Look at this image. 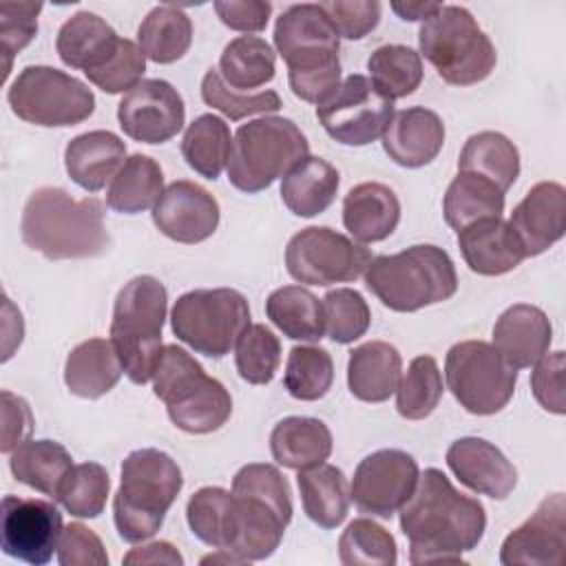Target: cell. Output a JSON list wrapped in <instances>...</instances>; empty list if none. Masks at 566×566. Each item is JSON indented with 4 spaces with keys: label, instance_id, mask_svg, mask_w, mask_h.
<instances>
[{
    "label": "cell",
    "instance_id": "obj_1",
    "mask_svg": "<svg viewBox=\"0 0 566 566\" xmlns=\"http://www.w3.org/2000/svg\"><path fill=\"white\" fill-rule=\"evenodd\" d=\"M400 531L409 539V562H462L486 531L480 500L460 493L440 469H424L413 495L400 509Z\"/></svg>",
    "mask_w": 566,
    "mask_h": 566
},
{
    "label": "cell",
    "instance_id": "obj_2",
    "mask_svg": "<svg viewBox=\"0 0 566 566\" xmlns=\"http://www.w3.org/2000/svg\"><path fill=\"white\" fill-rule=\"evenodd\" d=\"M20 237L49 261L95 259L111 248L104 203L95 197L73 199L64 188L42 186L22 208Z\"/></svg>",
    "mask_w": 566,
    "mask_h": 566
},
{
    "label": "cell",
    "instance_id": "obj_3",
    "mask_svg": "<svg viewBox=\"0 0 566 566\" xmlns=\"http://www.w3.org/2000/svg\"><path fill=\"white\" fill-rule=\"evenodd\" d=\"M274 46L287 64V82L298 99L318 106L336 93L340 86V44L318 4L287 7L276 18Z\"/></svg>",
    "mask_w": 566,
    "mask_h": 566
},
{
    "label": "cell",
    "instance_id": "obj_4",
    "mask_svg": "<svg viewBox=\"0 0 566 566\" xmlns=\"http://www.w3.org/2000/svg\"><path fill=\"white\" fill-rule=\"evenodd\" d=\"M184 486L179 464L159 449H137L122 462V482L113 497L119 537L139 544L153 537Z\"/></svg>",
    "mask_w": 566,
    "mask_h": 566
},
{
    "label": "cell",
    "instance_id": "obj_5",
    "mask_svg": "<svg viewBox=\"0 0 566 566\" xmlns=\"http://www.w3.org/2000/svg\"><path fill=\"white\" fill-rule=\"evenodd\" d=\"M365 285L385 307L418 312L451 298L458 274L447 250L418 243L396 254L374 256L365 270Z\"/></svg>",
    "mask_w": 566,
    "mask_h": 566
},
{
    "label": "cell",
    "instance_id": "obj_6",
    "mask_svg": "<svg viewBox=\"0 0 566 566\" xmlns=\"http://www.w3.org/2000/svg\"><path fill=\"white\" fill-rule=\"evenodd\" d=\"M153 391L166 405L170 422L186 433H212L232 413L228 389L179 345H166L153 374Z\"/></svg>",
    "mask_w": 566,
    "mask_h": 566
},
{
    "label": "cell",
    "instance_id": "obj_7",
    "mask_svg": "<svg viewBox=\"0 0 566 566\" xmlns=\"http://www.w3.org/2000/svg\"><path fill=\"white\" fill-rule=\"evenodd\" d=\"M168 310L164 283L142 274L117 292L111 318V343L117 349L124 374L135 385L153 380L161 356V329Z\"/></svg>",
    "mask_w": 566,
    "mask_h": 566
},
{
    "label": "cell",
    "instance_id": "obj_8",
    "mask_svg": "<svg viewBox=\"0 0 566 566\" xmlns=\"http://www.w3.org/2000/svg\"><path fill=\"white\" fill-rule=\"evenodd\" d=\"M420 55L453 86H471L491 75L497 62L491 38L480 29L469 9L442 4L418 31Z\"/></svg>",
    "mask_w": 566,
    "mask_h": 566
},
{
    "label": "cell",
    "instance_id": "obj_9",
    "mask_svg": "<svg viewBox=\"0 0 566 566\" xmlns=\"http://www.w3.org/2000/svg\"><path fill=\"white\" fill-rule=\"evenodd\" d=\"M307 155V137L292 119L265 115L237 128L228 159V181L241 192H261Z\"/></svg>",
    "mask_w": 566,
    "mask_h": 566
},
{
    "label": "cell",
    "instance_id": "obj_10",
    "mask_svg": "<svg viewBox=\"0 0 566 566\" xmlns=\"http://www.w3.org/2000/svg\"><path fill=\"white\" fill-rule=\"evenodd\" d=\"M250 325V305L239 290L212 287L181 294L170 312L172 334L197 354L223 358Z\"/></svg>",
    "mask_w": 566,
    "mask_h": 566
},
{
    "label": "cell",
    "instance_id": "obj_11",
    "mask_svg": "<svg viewBox=\"0 0 566 566\" xmlns=\"http://www.w3.org/2000/svg\"><path fill=\"white\" fill-rule=\"evenodd\" d=\"M11 111L35 126L66 128L95 111L93 91L77 77L44 64L24 66L7 91Z\"/></svg>",
    "mask_w": 566,
    "mask_h": 566
},
{
    "label": "cell",
    "instance_id": "obj_12",
    "mask_svg": "<svg viewBox=\"0 0 566 566\" xmlns=\"http://www.w3.org/2000/svg\"><path fill=\"white\" fill-rule=\"evenodd\" d=\"M447 387L473 416L502 411L515 394L517 369L484 340L455 343L444 358Z\"/></svg>",
    "mask_w": 566,
    "mask_h": 566
},
{
    "label": "cell",
    "instance_id": "obj_13",
    "mask_svg": "<svg viewBox=\"0 0 566 566\" xmlns=\"http://www.w3.org/2000/svg\"><path fill=\"white\" fill-rule=\"evenodd\" d=\"M371 252L349 237L327 228L310 226L296 232L285 248L287 274L305 285H334L356 281L365 274Z\"/></svg>",
    "mask_w": 566,
    "mask_h": 566
},
{
    "label": "cell",
    "instance_id": "obj_14",
    "mask_svg": "<svg viewBox=\"0 0 566 566\" xmlns=\"http://www.w3.org/2000/svg\"><path fill=\"white\" fill-rule=\"evenodd\" d=\"M394 115L387 99L369 77L347 75L336 93L316 106V117L325 133L343 146H367L382 137Z\"/></svg>",
    "mask_w": 566,
    "mask_h": 566
},
{
    "label": "cell",
    "instance_id": "obj_15",
    "mask_svg": "<svg viewBox=\"0 0 566 566\" xmlns=\"http://www.w3.org/2000/svg\"><path fill=\"white\" fill-rule=\"evenodd\" d=\"M420 480L418 462L402 449H380L365 455L349 486V500L371 517L389 520L413 495Z\"/></svg>",
    "mask_w": 566,
    "mask_h": 566
},
{
    "label": "cell",
    "instance_id": "obj_16",
    "mask_svg": "<svg viewBox=\"0 0 566 566\" xmlns=\"http://www.w3.org/2000/svg\"><path fill=\"white\" fill-rule=\"evenodd\" d=\"M62 531V513L53 502L18 495L2 497L0 537L2 551L9 557L44 566L51 562L53 551H57Z\"/></svg>",
    "mask_w": 566,
    "mask_h": 566
},
{
    "label": "cell",
    "instance_id": "obj_17",
    "mask_svg": "<svg viewBox=\"0 0 566 566\" xmlns=\"http://www.w3.org/2000/svg\"><path fill=\"white\" fill-rule=\"evenodd\" d=\"M117 119L130 139L142 144H164L184 128L186 106L170 82L142 80L122 97Z\"/></svg>",
    "mask_w": 566,
    "mask_h": 566
},
{
    "label": "cell",
    "instance_id": "obj_18",
    "mask_svg": "<svg viewBox=\"0 0 566 566\" xmlns=\"http://www.w3.org/2000/svg\"><path fill=\"white\" fill-rule=\"evenodd\" d=\"M566 559V500L553 493L539 502L535 513L506 535L500 548L504 566H562Z\"/></svg>",
    "mask_w": 566,
    "mask_h": 566
},
{
    "label": "cell",
    "instance_id": "obj_19",
    "mask_svg": "<svg viewBox=\"0 0 566 566\" xmlns=\"http://www.w3.org/2000/svg\"><path fill=\"white\" fill-rule=\"evenodd\" d=\"M219 203L199 184L179 179L159 195L153 206V223L177 243H201L214 234L219 226Z\"/></svg>",
    "mask_w": 566,
    "mask_h": 566
},
{
    "label": "cell",
    "instance_id": "obj_20",
    "mask_svg": "<svg viewBox=\"0 0 566 566\" xmlns=\"http://www.w3.org/2000/svg\"><path fill=\"white\" fill-rule=\"evenodd\" d=\"M447 467L467 489L491 500H506L517 484V471L511 460L484 438L469 436L451 442Z\"/></svg>",
    "mask_w": 566,
    "mask_h": 566
},
{
    "label": "cell",
    "instance_id": "obj_21",
    "mask_svg": "<svg viewBox=\"0 0 566 566\" xmlns=\"http://www.w3.org/2000/svg\"><path fill=\"white\" fill-rule=\"evenodd\" d=\"M509 226L517 234L526 256L546 252L564 237L566 190L557 181L535 184L513 208Z\"/></svg>",
    "mask_w": 566,
    "mask_h": 566
},
{
    "label": "cell",
    "instance_id": "obj_22",
    "mask_svg": "<svg viewBox=\"0 0 566 566\" xmlns=\"http://www.w3.org/2000/svg\"><path fill=\"white\" fill-rule=\"evenodd\" d=\"M442 146L444 124L438 113L424 106L394 113L382 133V150L402 168H422L431 164Z\"/></svg>",
    "mask_w": 566,
    "mask_h": 566
},
{
    "label": "cell",
    "instance_id": "obj_23",
    "mask_svg": "<svg viewBox=\"0 0 566 566\" xmlns=\"http://www.w3.org/2000/svg\"><path fill=\"white\" fill-rule=\"evenodd\" d=\"M551 340L553 325L546 312L531 303L506 307L493 325V347L515 369L535 365L548 352Z\"/></svg>",
    "mask_w": 566,
    "mask_h": 566
},
{
    "label": "cell",
    "instance_id": "obj_24",
    "mask_svg": "<svg viewBox=\"0 0 566 566\" xmlns=\"http://www.w3.org/2000/svg\"><path fill=\"white\" fill-rule=\"evenodd\" d=\"M458 248L471 272L482 276H500L515 270L526 252L513 228L495 219L475 221L458 232Z\"/></svg>",
    "mask_w": 566,
    "mask_h": 566
},
{
    "label": "cell",
    "instance_id": "obj_25",
    "mask_svg": "<svg viewBox=\"0 0 566 566\" xmlns=\"http://www.w3.org/2000/svg\"><path fill=\"white\" fill-rule=\"evenodd\" d=\"M400 221L396 192L380 181H363L343 199V223L356 243L385 241Z\"/></svg>",
    "mask_w": 566,
    "mask_h": 566
},
{
    "label": "cell",
    "instance_id": "obj_26",
    "mask_svg": "<svg viewBox=\"0 0 566 566\" xmlns=\"http://www.w3.org/2000/svg\"><path fill=\"white\" fill-rule=\"evenodd\" d=\"M126 161V144L111 130H88L64 148L69 177L86 192L102 190Z\"/></svg>",
    "mask_w": 566,
    "mask_h": 566
},
{
    "label": "cell",
    "instance_id": "obj_27",
    "mask_svg": "<svg viewBox=\"0 0 566 566\" xmlns=\"http://www.w3.org/2000/svg\"><path fill=\"white\" fill-rule=\"evenodd\" d=\"M122 38L115 29L91 11H77L57 31L55 51L60 60L86 73L104 66L117 51Z\"/></svg>",
    "mask_w": 566,
    "mask_h": 566
},
{
    "label": "cell",
    "instance_id": "obj_28",
    "mask_svg": "<svg viewBox=\"0 0 566 566\" xmlns=\"http://www.w3.org/2000/svg\"><path fill=\"white\" fill-rule=\"evenodd\" d=\"M402 374L400 352L385 340H369L349 352L347 387L363 402H385Z\"/></svg>",
    "mask_w": 566,
    "mask_h": 566
},
{
    "label": "cell",
    "instance_id": "obj_29",
    "mask_svg": "<svg viewBox=\"0 0 566 566\" xmlns=\"http://www.w3.org/2000/svg\"><path fill=\"white\" fill-rule=\"evenodd\" d=\"M117 349L106 338H88L75 345L64 363V382L77 398L95 400L108 394L122 378Z\"/></svg>",
    "mask_w": 566,
    "mask_h": 566
},
{
    "label": "cell",
    "instance_id": "obj_30",
    "mask_svg": "<svg viewBox=\"0 0 566 566\" xmlns=\"http://www.w3.org/2000/svg\"><path fill=\"white\" fill-rule=\"evenodd\" d=\"M270 451L285 469H310L323 464L332 453V431L318 418L287 416L270 433Z\"/></svg>",
    "mask_w": 566,
    "mask_h": 566
},
{
    "label": "cell",
    "instance_id": "obj_31",
    "mask_svg": "<svg viewBox=\"0 0 566 566\" xmlns=\"http://www.w3.org/2000/svg\"><path fill=\"white\" fill-rule=\"evenodd\" d=\"M338 186V170L323 157L307 155L283 177L281 199L292 214L310 219L332 206Z\"/></svg>",
    "mask_w": 566,
    "mask_h": 566
},
{
    "label": "cell",
    "instance_id": "obj_32",
    "mask_svg": "<svg viewBox=\"0 0 566 566\" xmlns=\"http://www.w3.org/2000/svg\"><path fill=\"white\" fill-rule=\"evenodd\" d=\"M186 520L192 535L203 544L232 553L239 535V506L232 491L221 486L199 489L188 500Z\"/></svg>",
    "mask_w": 566,
    "mask_h": 566
},
{
    "label": "cell",
    "instance_id": "obj_33",
    "mask_svg": "<svg viewBox=\"0 0 566 566\" xmlns=\"http://www.w3.org/2000/svg\"><path fill=\"white\" fill-rule=\"evenodd\" d=\"M9 469L18 482L57 500L60 486L73 469V458L55 440H24L11 451Z\"/></svg>",
    "mask_w": 566,
    "mask_h": 566
},
{
    "label": "cell",
    "instance_id": "obj_34",
    "mask_svg": "<svg viewBox=\"0 0 566 566\" xmlns=\"http://www.w3.org/2000/svg\"><path fill=\"white\" fill-rule=\"evenodd\" d=\"M296 482L303 511L314 524L321 528H336L345 522L349 511V486L340 469L323 462L301 469Z\"/></svg>",
    "mask_w": 566,
    "mask_h": 566
},
{
    "label": "cell",
    "instance_id": "obj_35",
    "mask_svg": "<svg viewBox=\"0 0 566 566\" xmlns=\"http://www.w3.org/2000/svg\"><path fill=\"white\" fill-rule=\"evenodd\" d=\"M458 172L480 175L506 192L520 177L517 146L497 130L475 133L460 150Z\"/></svg>",
    "mask_w": 566,
    "mask_h": 566
},
{
    "label": "cell",
    "instance_id": "obj_36",
    "mask_svg": "<svg viewBox=\"0 0 566 566\" xmlns=\"http://www.w3.org/2000/svg\"><path fill=\"white\" fill-rule=\"evenodd\" d=\"M442 212L447 226L460 232L475 221L502 217L504 192L480 175L458 172L444 192Z\"/></svg>",
    "mask_w": 566,
    "mask_h": 566
},
{
    "label": "cell",
    "instance_id": "obj_37",
    "mask_svg": "<svg viewBox=\"0 0 566 566\" xmlns=\"http://www.w3.org/2000/svg\"><path fill=\"white\" fill-rule=\"evenodd\" d=\"M268 318L292 340L316 343L325 336L323 301L307 287L283 285L265 301Z\"/></svg>",
    "mask_w": 566,
    "mask_h": 566
},
{
    "label": "cell",
    "instance_id": "obj_38",
    "mask_svg": "<svg viewBox=\"0 0 566 566\" xmlns=\"http://www.w3.org/2000/svg\"><path fill=\"white\" fill-rule=\"evenodd\" d=\"M164 192L159 164L142 153L130 155L106 190V203L119 214H139L157 203Z\"/></svg>",
    "mask_w": 566,
    "mask_h": 566
},
{
    "label": "cell",
    "instance_id": "obj_39",
    "mask_svg": "<svg viewBox=\"0 0 566 566\" xmlns=\"http://www.w3.org/2000/svg\"><path fill=\"white\" fill-rule=\"evenodd\" d=\"M137 44L150 62L172 64L181 60L192 44V22L186 11L172 4H159L142 20Z\"/></svg>",
    "mask_w": 566,
    "mask_h": 566
},
{
    "label": "cell",
    "instance_id": "obj_40",
    "mask_svg": "<svg viewBox=\"0 0 566 566\" xmlns=\"http://www.w3.org/2000/svg\"><path fill=\"white\" fill-rule=\"evenodd\" d=\"M276 53L259 35H239L230 40L219 57V73L228 86L250 93L274 80Z\"/></svg>",
    "mask_w": 566,
    "mask_h": 566
},
{
    "label": "cell",
    "instance_id": "obj_41",
    "mask_svg": "<svg viewBox=\"0 0 566 566\" xmlns=\"http://www.w3.org/2000/svg\"><path fill=\"white\" fill-rule=\"evenodd\" d=\"M230 150V126L212 113L199 115L192 124H188L181 139V155L186 164L210 181H214L221 170L228 168Z\"/></svg>",
    "mask_w": 566,
    "mask_h": 566
},
{
    "label": "cell",
    "instance_id": "obj_42",
    "mask_svg": "<svg viewBox=\"0 0 566 566\" xmlns=\"http://www.w3.org/2000/svg\"><path fill=\"white\" fill-rule=\"evenodd\" d=\"M369 80L387 99H400L411 93L422 82V60L420 53L405 44H382L367 60Z\"/></svg>",
    "mask_w": 566,
    "mask_h": 566
},
{
    "label": "cell",
    "instance_id": "obj_43",
    "mask_svg": "<svg viewBox=\"0 0 566 566\" xmlns=\"http://www.w3.org/2000/svg\"><path fill=\"white\" fill-rule=\"evenodd\" d=\"M442 391L444 385L436 358L416 356L396 387V409L405 420H424L436 411Z\"/></svg>",
    "mask_w": 566,
    "mask_h": 566
},
{
    "label": "cell",
    "instance_id": "obj_44",
    "mask_svg": "<svg viewBox=\"0 0 566 566\" xmlns=\"http://www.w3.org/2000/svg\"><path fill=\"white\" fill-rule=\"evenodd\" d=\"M334 382V360L327 349L316 345H296L287 354L283 385L296 400L312 402L323 398Z\"/></svg>",
    "mask_w": 566,
    "mask_h": 566
},
{
    "label": "cell",
    "instance_id": "obj_45",
    "mask_svg": "<svg viewBox=\"0 0 566 566\" xmlns=\"http://www.w3.org/2000/svg\"><path fill=\"white\" fill-rule=\"evenodd\" d=\"M338 559L345 566H394L398 546L387 528L369 517H358L338 539Z\"/></svg>",
    "mask_w": 566,
    "mask_h": 566
},
{
    "label": "cell",
    "instance_id": "obj_46",
    "mask_svg": "<svg viewBox=\"0 0 566 566\" xmlns=\"http://www.w3.org/2000/svg\"><path fill=\"white\" fill-rule=\"evenodd\" d=\"M111 491L108 471L97 462L73 464L64 478L57 502L75 517H99Z\"/></svg>",
    "mask_w": 566,
    "mask_h": 566
},
{
    "label": "cell",
    "instance_id": "obj_47",
    "mask_svg": "<svg viewBox=\"0 0 566 566\" xmlns=\"http://www.w3.org/2000/svg\"><path fill=\"white\" fill-rule=\"evenodd\" d=\"M281 363V343L274 332L261 323H250L234 345V365L250 385H268Z\"/></svg>",
    "mask_w": 566,
    "mask_h": 566
},
{
    "label": "cell",
    "instance_id": "obj_48",
    "mask_svg": "<svg viewBox=\"0 0 566 566\" xmlns=\"http://www.w3.org/2000/svg\"><path fill=\"white\" fill-rule=\"evenodd\" d=\"M201 99L223 113L228 119L239 122L250 115H265L281 108V97L276 91L261 93H239L228 86L217 66L208 69L201 80Z\"/></svg>",
    "mask_w": 566,
    "mask_h": 566
},
{
    "label": "cell",
    "instance_id": "obj_49",
    "mask_svg": "<svg viewBox=\"0 0 566 566\" xmlns=\"http://www.w3.org/2000/svg\"><path fill=\"white\" fill-rule=\"evenodd\" d=\"M325 334L338 345H349L365 336L371 323V312L360 292L352 287L329 290L323 298Z\"/></svg>",
    "mask_w": 566,
    "mask_h": 566
},
{
    "label": "cell",
    "instance_id": "obj_50",
    "mask_svg": "<svg viewBox=\"0 0 566 566\" xmlns=\"http://www.w3.org/2000/svg\"><path fill=\"white\" fill-rule=\"evenodd\" d=\"M144 71H146V55L142 53L139 44L122 38L115 55L97 71L86 73V77L104 93L117 95L135 88L142 82Z\"/></svg>",
    "mask_w": 566,
    "mask_h": 566
},
{
    "label": "cell",
    "instance_id": "obj_51",
    "mask_svg": "<svg viewBox=\"0 0 566 566\" xmlns=\"http://www.w3.org/2000/svg\"><path fill=\"white\" fill-rule=\"evenodd\" d=\"M42 2H2L0 4V42L4 51V77L11 69V57L20 53L38 33V15Z\"/></svg>",
    "mask_w": 566,
    "mask_h": 566
},
{
    "label": "cell",
    "instance_id": "obj_52",
    "mask_svg": "<svg viewBox=\"0 0 566 566\" xmlns=\"http://www.w3.org/2000/svg\"><path fill=\"white\" fill-rule=\"evenodd\" d=\"M338 38L363 40L380 22L378 0H329L318 2Z\"/></svg>",
    "mask_w": 566,
    "mask_h": 566
},
{
    "label": "cell",
    "instance_id": "obj_53",
    "mask_svg": "<svg viewBox=\"0 0 566 566\" xmlns=\"http://www.w3.org/2000/svg\"><path fill=\"white\" fill-rule=\"evenodd\" d=\"M57 562L62 566H106L108 555L95 531L80 522H71L60 535Z\"/></svg>",
    "mask_w": 566,
    "mask_h": 566
},
{
    "label": "cell",
    "instance_id": "obj_54",
    "mask_svg": "<svg viewBox=\"0 0 566 566\" xmlns=\"http://www.w3.org/2000/svg\"><path fill=\"white\" fill-rule=\"evenodd\" d=\"M531 389L542 409L562 416L566 411L564 400V352L544 354L531 374Z\"/></svg>",
    "mask_w": 566,
    "mask_h": 566
},
{
    "label": "cell",
    "instance_id": "obj_55",
    "mask_svg": "<svg viewBox=\"0 0 566 566\" xmlns=\"http://www.w3.org/2000/svg\"><path fill=\"white\" fill-rule=\"evenodd\" d=\"M214 11L228 29L259 33L268 27L272 4L268 0H217Z\"/></svg>",
    "mask_w": 566,
    "mask_h": 566
},
{
    "label": "cell",
    "instance_id": "obj_56",
    "mask_svg": "<svg viewBox=\"0 0 566 566\" xmlns=\"http://www.w3.org/2000/svg\"><path fill=\"white\" fill-rule=\"evenodd\" d=\"M33 431V413L22 396L2 389V453H11L18 444L29 440Z\"/></svg>",
    "mask_w": 566,
    "mask_h": 566
},
{
    "label": "cell",
    "instance_id": "obj_57",
    "mask_svg": "<svg viewBox=\"0 0 566 566\" xmlns=\"http://www.w3.org/2000/svg\"><path fill=\"white\" fill-rule=\"evenodd\" d=\"M124 564H170L181 566L184 555L170 542H150L146 546L130 548L124 555Z\"/></svg>",
    "mask_w": 566,
    "mask_h": 566
},
{
    "label": "cell",
    "instance_id": "obj_58",
    "mask_svg": "<svg viewBox=\"0 0 566 566\" xmlns=\"http://www.w3.org/2000/svg\"><path fill=\"white\" fill-rule=\"evenodd\" d=\"M442 7V2H391V11L400 15V20H427L431 18L438 9Z\"/></svg>",
    "mask_w": 566,
    "mask_h": 566
}]
</instances>
